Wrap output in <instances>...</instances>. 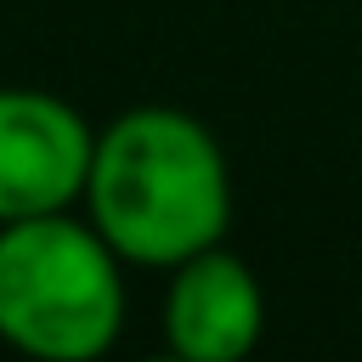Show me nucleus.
<instances>
[{"label":"nucleus","mask_w":362,"mask_h":362,"mask_svg":"<svg viewBox=\"0 0 362 362\" xmlns=\"http://www.w3.org/2000/svg\"><path fill=\"white\" fill-rule=\"evenodd\" d=\"M79 209L124 266L170 272L226 243L232 170L204 119L181 107H130L96 130Z\"/></svg>","instance_id":"1"},{"label":"nucleus","mask_w":362,"mask_h":362,"mask_svg":"<svg viewBox=\"0 0 362 362\" xmlns=\"http://www.w3.org/2000/svg\"><path fill=\"white\" fill-rule=\"evenodd\" d=\"M124 260L74 209L0 221V339L34 362H90L124 328Z\"/></svg>","instance_id":"2"},{"label":"nucleus","mask_w":362,"mask_h":362,"mask_svg":"<svg viewBox=\"0 0 362 362\" xmlns=\"http://www.w3.org/2000/svg\"><path fill=\"white\" fill-rule=\"evenodd\" d=\"M96 130L40 85H0V221L57 215L85 198Z\"/></svg>","instance_id":"3"},{"label":"nucleus","mask_w":362,"mask_h":362,"mask_svg":"<svg viewBox=\"0 0 362 362\" xmlns=\"http://www.w3.org/2000/svg\"><path fill=\"white\" fill-rule=\"evenodd\" d=\"M266 294L243 255L209 243L170 266L164 288V339L181 362H238L260 345Z\"/></svg>","instance_id":"4"}]
</instances>
